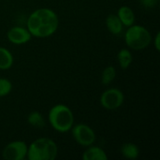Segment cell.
<instances>
[{
	"instance_id": "7c38bea8",
	"label": "cell",
	"mask_w": 160,
	"mask_h": 160,
	"mask_svg": "<svg viewBox=\"0 0 160 160\" xmlns=\"http://www.w3.org/2000/svg\"><path fill=\"white\" fill-rule=\"evenodd\" d=\"M121 154L127 159L134 160L138 158L140 155V149L138 145L133 142H126L121 147Z\"/></svg>"
},
{
	"instance_id": "ba28073f",
	"label": "cell",
	"mask_w": 160,
	"mask_h": 160,
	"mask_svg": "<svg viewBox=\"0 0 160 160\" xmlns=\"http://www.w3.org/2000/svg\"><path fill=\"white\" fill-rule=\"evenodd\" d=\"M32 38V35L27 28L22 26H13L7 32L8 40L15 45H22L27 43Z\"/></svg>"
},
{
	"instance_id": "e0dca14e",
	"label": "cell",
	"mask_w": 160,
	"mask_h": 160,
	"mask_svg": "<svg viewBox=\"0 0 160 160\" xmlns=\"http://www.w3.org/2000/svg\"><path fill=\"white\" fill-rule=\"evenodd\" d=\"M12 90V83L8 79L0 78V98L8 96Z\"/></svg>"
},
{
	"instance_id": "277c9868",
	"label": "cell",
	"mask_w": 160,
	"mask_h": 160,
	"mask_svg": "<svg viewBox=\"0 0 160 160\" xmlns=\"http://www.w3.org/2000/svg\"><path fill=\"white\" fill-rule=\"evenodd\" d=\"M125 41L128 48L135 51L146 49L152 41L151 33L147 28L140 24H132L125 33Z\"/></svg>"
},
{
	"instance_id": "8992f818",
	"label": "cell",
	"mask_w": 160,
	"mask_h": 160,
	"mask_svg": "<svg viewBox=\"0 0 160 160\" xmlns=\"http://www.w3.org/2000/svg\"><path fill=\"white\" fill-rule=\"evenodd\" d=\"M99 100L104 109L108 111H114L123 105L125 96L124 93L118 88H109L101 94Z\"/></svg>"
},
{
	"instance_id": "52a82bcc",
	"label": "cell",
	"mask_w": 160,
	"mask_h": 160,
	"mask_svg": "<svg viewBox=\"0 0 160 160\" xmlns=\"http://www.w3.org/2000/svg\"><path fill=\"white\" fill-rule=\"evenodd\" d=\"M28 145L22 141L8 142L2 151V158L6 160H23L27 155Z\"/></svg>"
},
{
	"instance_id": "7a4b0ae2",
	"label": "cell",
	"mask_w": 160,
	"mask_h": 160,
	"mask_svg": "<svg viewBox=\"0 0 160 160\" xmlns=\"http://www.w3.org/2000/svg\"><path fill=\"white\" fill-rule=\"evenodd\" d=\"M58 155L56 142L46 137L36 139L27 147L28 160H53Z\"/></svg>"
},
{
	"instance_id": "9c48e42d",
	"label": "cell",
	"mask_w": 160,
	"mask_h": 160,
	"mask_svg": "<svg viewBox=\"0 0 160 160\" xmlns=\"http://www.w3.org/2000/svg\"><path fill=\"white\" fill-rule=\"evenodd\" d=\"M82 158L83 160H107L108 156L106 152L98 146H87V149L82 153Z\"/></svg>"
},
{
	"instance_id": "6da1fadb",
	"label": "cell",
	"mask_w": 160,
	"mask_h": 160,
	"mask_svg": "<svg viewBox=\"0 0 160 160\" xmlns=\"http://www.w3.org/2000/svg\"><path fill=\"white\" fill-rule=\"evenodd\" d=\"M59 26L57 14L51 8H41L34 10L27 18L26 28L33 37L48 38L53 35Z\"/></svg>"
},
{
	"instance_id": "d6986e66",
	"label": "cell",
	"mask_w": 160,
	"mask_h": 160,
	"mask_svg": "<svg viewBox=\"0 0 160 160\" xmlns=\"http://www.w3.org/2000/svg\"><path fill=\"white\" fill-rule=\"evenodd\" d=\"M154 46H155L156 50H157L158 52H159V50H160V33L159 32H158V33H157V35H156V37H155V38H154Z\"/></svg>"
},
{
	"instance_id": "5bb4252c",
	"label": "cell",
	"mask_w": 160,
	"mask_h": 160,
	"mask_svg": "<svg viewBox=\"0 0 160 160\" xmlns=\"http://www.w3.org/2000/svg\"><path fill=\"white\" fill-rule=\"evenodd\" d=\"M117 60L121 68L123 69L128 68L133 61V56L131 52L128 49H121L117 53Z\"/></svg>"
},
{
	"instance_id": "ac0fdd59",
	"label": "cell",
	"mask_w": 160,
	"mask_h": 160,
	"mask_svg": "<svg viewBox=\"0 0 160 160\" xmlns=\"http://www.w3.org/2000/svg\"><path fill=\"white\" fill-rule=\"evenodd\" d=\"M141 1V4L144 7V8H154L158 5V1L159 0H140Z\"/></svg>"
},
{
	"instance_id": "5b68a950",
	"label": "cell",
	"mask_w": 160,
	"mask_h": 160,
	"mask_svg": "<svg viewBox=\"0 0 160 160\" xmlns=\"http://www.w3.org/2000/svg\"><path fill=\"white\" fill-rule=\"evenodd\" d=\"M71 134L72 137L74 139V141L83 146V147H87L90 146L92 144L95 143L96 142V133L93 130L92 128H90L89 126L85 125V124H77V125H73V127L71 128Z\"/></svg>"
},
{
	"instance_id": "8fae6325",
	"label": "cell",
	"mask_w": 160,
	"mask_h": 160,
	"mask_svg": "<svg viewBox=\"0 0 160 160\" xmlns=\"http://www.w3.org/2000/svg\"><path fill=\"white\" fill-rule=\"evenodd\" d=\"M105 24H106V27L108 28V30L112 35L118 36L123 32L124 25H123L122 22L120 21V19L118 18V16L115 14H110L106 18Z\"/></svg>"
},
{
	"instance_id": "30bf717a",
	"label": "cell",
	"mask_w": 160,
	"mask_h": 160,
	"mask_svg": "<svg viewBox=\"0 0 160 160\" xmlns=\"http://www.w3.org/2000/svg\"><path fill=\"white\" fill-rule=\"evenodd\" d=\"M116 15L122 22L123 25L126 27H128V26L134 24V22H135V13L132 10V8L128 6L120 7Z\"/></svg>"
},
{
	"instance_id": "4fadbf2b",
	"label": "cell",
	"mask_w": 160,
	"mask_h": 160,
	"mask_svg": "<svg viewBox=\"0 0 160 160\" xmlns=\"http://www.w3.org/2000/svg\"><path fill=\"white\" fill-rule=\"evenodd\" d=\"M14 62L12 53L6 48L0 47V69L7 70L9 69Z\"/></svg>"
},
{
	"instance_id": "3957f363",
	"label": "cell",
	"mask_w": 160,
	"mask_h": 160,
	"mask_svg": "<svg viewBox=\"0 0 160 160\" xmlns=\"http://www.w3.org/2000/svg\"><path fill=\"white\" fill-rule=\"evenodd\" d=\"M48 120L51 127L59 133L70 131L74 125V115L69 107L64 104L52 106L48 113Z\"/></svg>"
},
{
	"instance_id": "2e32d148",
	"label": "cell",
	"mask_w": 160,
	"mask_h": 160,
	"mask_svg": "<svg viewBox=\"0 0 160 160\" xmlns=\"http://www.w3.org/2000/svg\"><path fill=\"white\" fill-rule=\"evenodd\" d=\"M116 77V69L112 66L106 67L101 74V82L103 85H109L112 83Z\"/></svg>"
},
{
	"instance_id": "9a60e30c",
	"label": "cell",
	"mask_w": 160,
	"mask_h": 160,
	"mask_svg": "<svg viewBox=\"0 0 160 160\" xmlns=\"http://www.w3.org/2000/svg\"><path fill=\"white\" fill-rule=\"evenodd\" d=\"M27 123L31 127H34V128H42L46 125V122H45V119H44L43 115L39 112H37V111L31 112L28 114Z\"/></svg>"
}]
</instances>
